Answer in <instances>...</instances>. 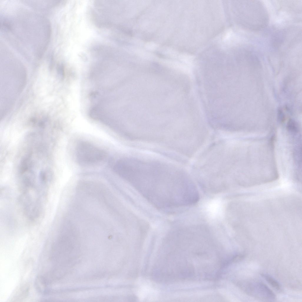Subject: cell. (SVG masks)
<instances>
[{
  "label": "cell",
  "instance_id": "obj_2",
  "mask_svg": "<svg viewBox=\"0 0 302 302\" xmlns=\"http://www.w3.org/2000/svg\"><path fill=\"white\" fill-rule=\"evenodd\" d=\"M76 155L78 162L83 165L99 163L106 157V152L87 142H82L76 147Z\"/></svg>",
  "mask_w": 302,
  "mask_h": 302
},
{
  "label": "cell",
  "instance_id": "obj_3",
  "mask_svg": "<svg viewBox=\"0 0 302 302\" xmlns=\"http://www.w3.org/2000/svg\"><path fill=\"white\" fill-rule=\"evenodd\" d=\"M242 288L248 295L260 300L273 301L275 296L265 284L259 281H247L242 284Z\"/></svg>",
  "mask_w": 302,
  "mask_h": 302
},
{
  "label": "cell",
  "instance_id": "obj_5",
  "mask_svg": "<svg viewBox=\"0 0 302 302\" xmlns=\"http://www.w3.org/2000/svg\"><path fill=\"white\" fill-rule=\"evenodd\" d=\"M262 276L275 289L277 290H281V286L280 283L272 277L265 274H262Z\"/></svg>",
  "mask_w": 302,
  "mask_h": 302
},
{
  "label": "cell",
  "instance_id": "obj_1",
  "mask_svg": "<svg viewBox=\"0 0 302 302\" xmlns=\"http://www.w3.org/2000/svg\"><path fill=\"white\" fill-rule=\"evenodd\" d=\"M228 12L234 21L242 26L253 30H258L266 26L268 22L267 13L261 5L255 3L254 7L248 10L246 3L232 2L228 3Z\"/></svg>",
  "mask_w": 302,
  "mask_h": 302
},
{
  "label": "cell",
  "instance_id": "obj_6",
  "mask_svg": "<svg viewBox=\"0 0 302 302\" xmlns=\"http://www.w3.org/2000/svg\"><path fill=\"white\" fill-rule=\"evenodd\" d=\"M287 128L288 130L294 132H296L298 130L297 122L293 119H290L288 122Z\"/></svg>",
  "mask_w": 302,
  "mask_h": 302
},
{
  "label": "cell",
  "instance_id": "obj_7",
  "mask_svg": "<svg viewBox=\"0 0 302 302\" xmlns=\"http://www.w3.org/2000/svg\"><path fill=\"white\" fill-rule=\"evenodd\" d=\"M278 119L280 121L282 122L284 121L285 119L284 115L281 109H279L278 110Z\"/></svg>",
  "mask_w": 302,
  "mask_h": 302
},
{
  "label": "cell",
  "instance_id": "obj_4",
  "mask_svg": "<svg viewBox=\"0 0 302 302\" xmlns=\"http://www.w3.org/2000/svg\"><path fill=\"white\" fill-rule=\"evenodd\" d=\"M35 284L36 289L38 292L43 294L48 292L47 281L43 277L37 276L35 279Z\"/></svg>",
  "mask_w": 302,
  "mask_h": 302
}]
</instances>
